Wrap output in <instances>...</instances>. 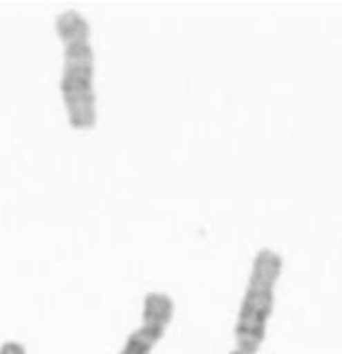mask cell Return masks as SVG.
Returning <instances> with one entry per match:
<instances>
[{"label": "cell", "instance_id": "277c9868", "mask_svg": "<svg viewBox=\"0 0 342 354\" xmlns=\"http://www.w3.org/2000/svg\"><path fill=\"white\" fill-rule=\"evenodd\" d=\"M0 354H27V348L23 343L10 339V341H4L0 345Z\"/></svg>", "mask_w": 342, "mask_h": 354}, {"label": "cell", "instance_id": "7a4b0ae2", "mask_svg": "<svg viewBox=\"0 0 342 354\" xmlns=\"http://www.w3.org/2000/svg\"><path fill=\"white\" fill-rule=\"evenodd\" d=\"M283 274V257L269 247H262L252 258L250 274L233 328L237 348L260 353L267 326L275 310V291Z\"/></svg>", "mask_w": 342, "mask_h": 354}, {"label": "cell", "instance_id": "5b68a950", "mask_svg": "<svg viewBox=\"0 0 342 354\" xmlns=\"http://www.w3.org/2000/svg\"><path fill=\"white\" fill-rule=\"evenodd\" d=\"M229 354H256V353H250V351H243V348H237V346H235V348H233V351H231Z\"/></svg>", "mask_w": 342, "mask_h": 354}, {"label": "cell", "instance_id": "6da1fadb", "mask_svg": "<svg viewBox=\"0 0 342 354\" xmlns=\"http://www.w3.org/2000/svg\"><path fill=\"white\" fill-rule=\"evenodd\" d=\"M54 31L61 44L58 88L68 124L73 131H93L98 124L97 56L88 19L70 8L54 18Z\"/></svg>", "mask_w": 342, "mask_h": 354}, {"label": "cell", "instance_id": "3957f363", "mask_svg": "<svg viewBox=\"0 0 342 354\" xmlns=\"http://www.w3.org/2000/svg\"><path fill=\"white\" fill-rule=\"evenodd\" d=\"M175 302L164 291H149L142 299L141 324L133 329L120 354H152L173 322Z\"/></svg>", "mask_w": 342, "mask_h": 354}]
</instances>
